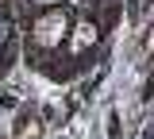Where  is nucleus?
I'll return each mask as SVG.
<instances>
[{
	"label": "nucleus",
	"instance_id": "nucleus-1",
	"mask_svg": "<svg viewBox=\"0 0 154 139\" xmlns=\"http://www.w3.org/2000/svg\"><path fill=\"white\" fill-rule=\"evenodd\" d=\"M62 31H66V20H62V16H46V20L38 23V39L42 43H58Z\"/></svg>",
	"mask_w": 154,
	"mask_h": 139
},
{
	"label": "nucleus",
	"instance_id": "nucleus-2",
	"mask_svg": "<svg viewBox=\"0 0 154 139\" xmlns=\"http://www.w3.org/2000/svg\"><path fill=\"white\" fill-rule=\"evenodd\" d=\"M42 4H50V0H42Z\"/></svg>",
	"mask_w": 154,
	"mask_h": 139
}]
</instances>
